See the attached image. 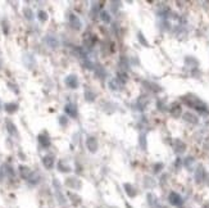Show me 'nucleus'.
Returning a JSON list of instances; mask_svg holds the SVG:
<instances>
[{
	"label": "nucleus",
	"mask_w": 209,
	"mask_h": 208,
	"mask_svg": "<svg viewBox=\"0 0 209 208\" xmlns=\"http://www.w3.org/2000/svg\"><path fill=\"white\" fill-rule=\"evenodd\" d=\"M21 170H22V176H23V177H27V176H28V168H27V167L21 166Z\"/></svg>",
	"instance_id": "nucleus-12"
},
{
	"label": "nucleus",
	"mask_w": 209,
	"mask_h": 208,
	"mask_svg": "<svg viewBox=\"0 0 209 208\" xmlns=\"http://www.w3.org/2000/svg\"><path fill=\"white\" fill-rule=\"evenodd\" d=\"M46 41L49 43V45H50L51 48H57V46H58V41H57L55 39H53V38H51V36H47Z\"/></svg>",
	"instance_id": "nucleus-9"
},
{
	"label": "nucleus",
	"mask_w": 209,
	"mask_h": 208,
	"mask_svg": "<svg viewBox=\"0 0 209 208\" xmlns=\"http://www.w3.org/2000/svg\"><path fill=\"white\" fill-rule=\"evenodd\" d=\"M6 127H8L10 134H16V126H14L10 121H6Z\"/></svg>",
	"instance_id": "nucleus-10"
},
{
	"label": "nucleus",
	"mask_w": 209,
	"mask_h": 208,
	"mask_svg": "<svg viewBox=\"0 0 209 208\" xmlns=\"http://www.w3.org/2000/svg\"><path fill=\"white\" fill-rule=\"evenodd\" d=\"M5 109H6V112H9V113L16 112V110H17V104H14V103L5 104Z\"/></svg>",
	"instance_id": "nucleus-7"
},
{
	"label": "nucleus",
	"mask_w": 209,
	"mask_h": 208,
	"mask_svg": "<svg viewBox=\"0 0 209 208\" xmlns=\"http://www.w3.org/2000/svg\"><path fill=\"white\" fill-rule=\"evenodd\" d=\"M87 147H89V149L91 152H94L95 148H96V142H95V139H93V137L87 139Z\"/></svg>",
	"instance_id": "nucleus-8"
},
{
	"label": "nucleus",
	"mask_w": 209,
	"mask_h": 208,
	"mask_svg": "<svg viewBox=\"0 0 209 208\" xmlns=\"http://www.w3.org/2000/svg\"><path fill=\"white\" fill-rule=\"evenodd\" d=\"M60 124H62V125L67 124V118H64V117H60Z\"/></svg>",
	"instance_id": "nucleus-14"
},
{
	"label": "nucleus",
	"mask_w": 209,
	"mask_h": 208,
	"mask_svg": "<svg viewBox=\"0 0 209 208\" xmlns=\"http://www.w3.org/2000/svg\"><path fill=\"white\" fill-rule=\"evenodd\" d=\"M24 14L27 16L28 20H31V18H32V12H31L30 9H26V10H24Z\"/></svg>",
	"instance_id": "nucleus-13"
},
{
	"label": "nucleus",
	"mask_w": 209,
	"mask_h": 208,
	"mask_svg": "<svg viewBox=\"0 0 209 208\" xmlns=\"http://www.w3.org/2000/svg\"><path fill=\"white\" fill-rule=\"evenodd\" d=\"M37 16H39V18H40V21H46V20H47V14L44 12V10H40Z\"/></svg>",
	"instance_id": "nucleus-11"
},
{
	"label": "nucleus",
	"mask_w": 209,
	"mask_h": 208,
	"mask_svg": "<svg viewBox=\"0 0 209 208\" xmlns=\"http://www.w3.org/2000/svg\"><path fill=\"white\" fill-rule=\"evenodd\" d=\"M169 200H171L172 204H176V206H181L182 204L181 196H180L178 194H176V193H172V194L169 195Z\"/></svg>",
	"instance_id": "nucleus-2"
},
{
	"label": "nucleus",
	"mask_w": 209,
	"mask_h": 208,
	"mask_svg": "<svg viewBox=\"0 0 209 208\" xmlns=\"http://www.w3.org/2000/svg\"><path fill=\"white\" fill-rule=\"evenodd\" d=\"M44 165H45L47 168H51L54 165V161H53V157L51 155H47V157L44 158Z\"/></svg>",
	"instance_id": "nucleus-6"
},
{
	"label": "nucleus",
	"mask_w": 209,
	"mask_h": 208,
	"mask_svg": "<svg viewBox=\"0 0 209 208\" xmlns=\"http://www.w3.org/2000/svg\"><path fill=\"white\" fill-rule=\"evenodd\" d=\"M65 84L68 85L69 87H72V89H76L77 86H78V81H77V77L76 76H68L67 79H65Z\"/></svg>",
	"instance_id": "nucleus-1"
},
{
	"label": "nucleus",
	"mask_w": 209,
	"mask_h": 208,
	"mask_svg": "<svg viewBox=\"0 0 209 208\" xmlns=\"http://www.w3.org/2000/svg\"><path fill=\"white\" fill-rule=\"evenodd\" d=\"M65 112H67L71 117H76V116H77L76 107L73 105V104H68V105H65Z\"/></svg>",
	"instance_id": "nucleus-4"
},
{
	"label": "nucleus",
	"mask_w": 209,
	"mask_h": 208,
	"mask_svg": "<svg viewBox=\"0 0 209 208\" xmlns=\"http://www.w3.org/2000/svg\"><path fill=\"white\" fill-rule=\"evenodd\" d=\"M39 142L41 143V145H44V147H49V144H50L49 137H47L46 135H40L39 136Z\"/></svg>",
	"instance_id": "nucleus-5"
},
{
	"label": "nucleus",
	"mask_w": 209,
	"mask_h": 208,
	"mask_svg": "<svg viewBox=\"0 0 209 208\" xmlns=\"http://www.w3.org/2000/svg\"><path fill=\"white\" fill-rule=\"evenodd\" d=\"M69 22H71V25H72L73 28L78 30L80 27H81V22H80V20L76 16H71V17H69Z\"/></svg>",
	"instance_id": "nucleus-3"
}]
</instances>
